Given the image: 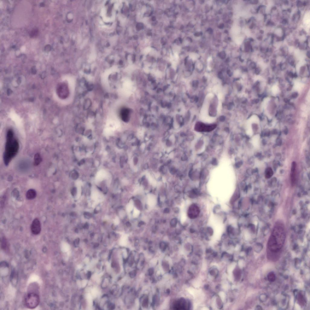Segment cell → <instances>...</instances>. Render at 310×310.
Masks as SVG:
<instances>
[{"label":"cell","mask_w":310,"mask_h":310,"mask_svg":"<svg viewBox=\"0 0 310 310\" xmlns=\"http://www.w3.org/2000/svg\"><path fill=\"white\" fill-rule=\"evenodd\" d=\"M121 116L122 119L124 120H126L128 117L127 112L125 110H123L121 112Z\"/></svg>","instance_id":"8fae6325"},{"label":"cell","mask_w":310,"mask_h":310,"mask_svg":"<svg viewBox=\"0 0 310 310\" xmlns=\"http://www.w3.org/2000/svg\"><path fill=\"white\" fill-rule=\"evenodd\" d=\"M42 159L39 153H36L35 155L34 159V164L37 166L40 164L42 161Z\"/></svg>","instance_id":"ba28073f"},{"label":"cell","mask_w":310,"mask_h":310,"mask_svg":"<svg viewBox=\"0 0 310 310\" xmlns=\"http://www.w3.org/2000/svg\"><path fill=\"white\" fill-rule=\"evenodd\" d=\"M40 298L39 295L34 293H30L26 296L25 303L28 308L30 309L36 308L39 305Z\"/></svg>","instance_id":"3957f363"},{"label":"cell","mask_w":310,"mask_h":310,"mask_svg":"<svg viewBox=\"0 0 310 310\" xmlns=\"http://www.w3.org/2000/svg\"><path fill=\"white\" fill-rule=\"evenodd\" d=\"M192 58L193 59H194V60L197 59L198 57L197 55V54H193V55L191 56Z\"/></svg>","instance_id":"4fadbf2b"},{"label":"cell","mask_w":310,"mask_h":310,"mask_svg":"<svg viewBox=\"0 0 310 310\" xmlns=\"http://www.w3.org/2000/svg\"><path fill=\"white\" fill-rule=\"evenodd\" d=\"M268 279L269 281L273 282L275 281L276 277L275 274L273 272H270L268 275Z\"/></svg>","instance_id":"30bf717a"},{"label":"cell","mask_w":310,"mask_h":310,"mask_svg":"<svg viewBox=\"0 0 310 310\" xmlns=\"http://www.w3.org/2000/svg\"><path fill=\"white\" fill-rule=\"evenodd\" d=\"M273 175V172L271 168H267L265 171V178L267 179L270 178Z\"/></svg>","instance_id":"9c48e42d"},{"label":"cell","mask_w":310,"mask_h":310,"mask_svg":"<svg viewBox=\"0 0 310 310\" xmlns=\"http://www.w3.org/2000/svg\"><path fill=\"white\" fill-rule=\"evenodd\" d=\"M297 93H294V94H293V96H293V98H296V97L297 96Z\"/></svg>","instance_id":"5bb4252c"},{"label":"cell","mask_w":310,"mask_h":310,"mask_svg":"<svg viewBox=\"0 0 310 310\" xmlns=\"http://www.w3.org/2000/svg\"><path fill=\"white\" fill-rule=\"evenodd\" d=\"M286 239V233L284 225L281 223L276 224L269 239L268 248L272 253H276L281 249Z\"/></svg>","instance_id":"6da1fadb"},{"label":"cell","mask_w":310,"mask_h":310,"mask_svg":"<svg viewBox=\"0 0 310 310\" xmlns=\"http://www.w3.org/2000/svg\"><path fill=\"white\" fill-rule=\"evenodd\" d=\"M19 147L18 141L14 137V132L11 129L8 130L7 134L6 142L3 156L4 162L6 165H8L17 155Z\"/></svg>","instance_id":"7a4b0ae2"},{"label":"cell","mask_w":310,"mask_h":310,"mask_svg":"<svg viewBox=\"0 0 310 310\" xmlns=\"http://www.w3.org/2000/svg\"><path fill=\"white\" fill-rule=\"evenodd\" d=\"M296 164L295 162H293L292 163L291 173L290 174V180L291 181V184L293 185L294 184L296 179Z\"/></svg>","instance_id":"8992f818"},{"label":"cell","mask_w":310,"mask_h":310,"mask_svg":"<svg viewBox=\"0 0 310 310\" xmlns=\"http://www.w3.org/2000/svg\"><path fill=\"white\" fill-rule=\"evenodd\" d=\"M177 223V221L176 219H174L172 220V224H172V226H175L176 225Z\"/></svg>","instance_id":"7c38bea8"},{"label":"cell","mask_w":310,"mask_h":310,"mask_svg":"<svg viewBox=\"0 0 310 310\" xmlns=\"http://www.w3.org/2000/svg\"><path fill=\"white\" fill-rule=\"evenodd\" d=\"M169 209H165V212L166 213H167L169 212Z\"/></svg>","instance_id":"9a60e30c"},{"label":"cell","mask_w":310,"mask_h":310,"mask_svg":"<svg viewBox=\"0 0 310 310\" xmlns=\"http://www.w3.org/2000/svg\"><path fill=\"white\" fill-rule=\"evenodd\" d=\"M36 192L35 190L31 189L27 191L26 194V197L29 200L33 199L36 197Z\"/></svg>","instance_id":"52a82bcc"},{"label":"cell","mask_w":310,"mask_h":310,"mask_svg":"<svg viewBox=\"0 0 310 310\" xmlns=\"http://www.w3.org/2000/svg\"><path fill=\"white\" fill-rule=\"evenodd\" d=\"M31 231L34 234L37 235L40 233L41 231V225L40 222L37 218L34 220L31 227Z\"/></svg>","instance_id":"5b68a950"},{"label":"cell","mask_w":310,"mask_h":310,"mask_svg":"<svg viewBox=\"0 0 310 310\" xmlns=\"http://www.w3.org/2000/svg\"><path fill=\"white\" fill-rule=\"evenodd\" d=\"M200 213V207L197 204L193 203L189 208L187 214L188 217L192 220H194L199 217Z\"/></svg>","instance_id":"277c9868"}]
</instances>
